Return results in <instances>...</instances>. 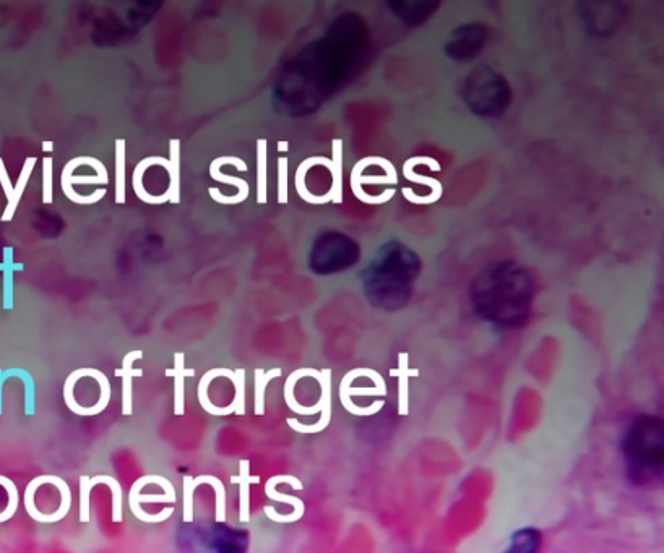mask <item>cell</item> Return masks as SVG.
Wrapping results in <instances>:
<instances>
[{"mask_svg":"<svg viewBox=\"0 0 664 553\" xmlns=\"http://www.w3.org/2000/svg\"><path fill=\"white\" fill-rule=\"evenodd\" d=\"M470 299L483 322L499 330H517L530 320L535 281L520 263H491L473 279Z\"/></svg>","mask_w":664,"mask_h":553,"instance_id":"obj_1","label":"cell"},{"mask_svg":"<svg viewBox=\"0 0 664 553\" xmlns=\"http://www.w3.org/2000/svg\"><path fill=\"white\" fill-rule=\"evenodd\" d=\"M419 273L421 258L418 253L401 242H387L364 271L367 301L385 312L403 309L413 296L414 281Z\"/></svg>","mask_w":664,"mask_h":553,"instance_id":"obj_2","label":"cell"},{"mask_svg":"<svg viewBox=\"0 0 664 553\" xmlns=\"http://www.w3.org/2000/svg\"><path fill=\"white\" fill-rule=\"evenodd\" d=\"M630 484L650 487L663 479L664 424L658 416L643 414L630 422L621 443Z\"/></svg>","mask_w":664,"mask_h":553,"instance_id":"obj_3","label":"cell"},{"mask_svg":"<svg viewBox=\"0 0 664 553\" xmlns=\"http://www.w3.org/2000/svg\"><path fill=\"white\" fill-rule=\"evenodd\" d=\"M463 99L476 116H501L509 108L510 86L502 75L483 65L466 77Z\"/></svg>","mask_w":664,"mask_h":553,"instance_id":"obj_4","label":"cell"},{"mask_svg":"<svg viewBox=\"0 0 664 553\" xmlns=\"http://www.w3.org/2000/svg\"><path fill=\"white\" fill-rule=\"evenodd\" d=\"M486 38L488 35H486L483 25H479V23L462 25L453 31L445 46V52L453 61H471L484 48Z\"/></svg>","mask_w":664,"mask_h":553,"instance_id":"obj_5","label":"cell"},{"mask_svg":"<svg viewBox=\"0 0 664 553\" xmlns=\"http://www.w3.org/2000/svg\"><path fill=\"white\" fill-rule=\"evenodd\" d=\"M87 163L88 156H78V158H74L65 164L64 171H62V190H64L65 197L74 203H78V205H93V203L100 202L101 198L106 195V190L104 189L96 190L95 193H90V195H78L75 192L74 184H103V181L98 176H74L75 168L80 166V164Z\"/></svg>","mask_w":664,"mask_h":553,"instance_id":"obj_6","label":"cell"},{"mask_svg":"<svg viewBox=\"0 0 664 553\" xmlns=\"http://www.w3.org/2000/svg\"><path fill=\"white\" fill-rule=\"evenodd\" d=\"M223 164H233V166H236L241 172L247 171V164L244 163L241 158H238V156H220V158H216L215 161L210 164V176H212V179H215L216 182H223V184L238 187V197L241 198V202H244V200L249 197V184H247L244 179H239V177L223 174L220 169Z\"/></svg>","mask_w":664,"mask_h":553,"instance_id":"obj_7","label":"cell"},{"mask_svg":"<svg viewBox=\"0 0 664 553\" xmlns=\"http://www.w3.org/2000/svg\"><path fill=\"white\" fill-rule=\"evenodd\" d=\"M543 544V534L536 528L518 529L510 537V544L502 553H539Z\"/></svg>","mask_w":664,"mask_h":553,"instance_id":"obj_8","label":"cell"},{"mask_svg":"<svg viewBox=\"0 0 664 553\" xmlns=\"http://www.w3.org/2000/svg\"><path fill=\"white\" fill-rule=\"evenodd\" d=\"M169 163H171V169H169V202L177 203L181 202V142L179 140H171L169 142Z\"/></svg>","mask_w":664,"mask_h":553,"instance_id":"obj_9","label":"cell"},{"mask_svg":"<svg viewBox=\"0 0 664 553\" xmlns=\"http://www.w3.org/2000/svg\"><path fill=\"white\" fill-rule=\"evenodd\" d=\"M36 161H38V159H36L35 156L25 159V164H23L22 172H20V177H18L17 185L13 187L12 198H10L9 203L5 206L4 215H2V221H4V223H10V221H12L15 211H17L18 205H20V200H22L26 185L30 182V177L31 174H33V169H35Z\"/></svg>","mask_w":664,"mask_h":553,"instance_id":"obj_10","label":"cell"},{"mask_svg":"<svg viewBox=\"0 0 664 553\" xmlns=\"http://www.w3.org/2000/svg\"><path fill=\"white\" fill-rule=\"evenodd\" d=\"M389 7L403 22L410 23V25H418V23L424 22L426 18L431 17L432 12L439 7V4L395 2V4H389Z\"/></svg>","mask_w":664,"mask_h":553,"instance_id":"obj_11","label":"cell"},{"mask_svg":"<svg viewBox=\"0 0 664 553\" xmlns=\"http://www.w3.org/2000/svg\"><path fill=\"white\" fill-rule=\"evenodd\" d=\"M116 203H126V140H116Z\"/></svg>","mask_w":664,"mask_h":553,"instance_id":"obj_12","label":"cell"},{"mask_svg":"<svg viewBox=\"0 0 664 553\" xmlns=\"http://www.w3.org/2000/svg\"><path fill=\"white\" fill-rule=\"evenodd\" d=\"M267 140L257 142V203L267 205Z\"/></svg>","mask_w":664,"mask_h":553,"instance_id":"obj_13","label":"cell"},{"mask_svg":"<svg viewBox=\"0 0 664 553\" xmlns=\"http://www.w3.org/2000/svg\"><path fill=\"white\" fill-rule=\"evenodd\" d=\"M17 266L12 263V250L5 249L4 263L0 265V270L4 271V307L10 309L12 307V271Z\"/></svg>","mask_w":664,"mask_h":553,"instance_id":"obj_14","label":"cell"},{"mask_svg":"<svg viewBox=\"0 0 664 553\" xmlns=\"http://www.w3.org/2000/svg\"><path fill=\"white\" fill-rule=\"evenodd\" d=\"M288 158L281 156L278 159V203H288Z\"/></svg>","mask_w":664,"mask_h":553,"instance_id":"obj_15","label":"cell"},{"mask_svg":"<svg viewBox=\"0 0 664 553\" xmlns=\"http://www.w3.org/2000/svg\"><path fill=\"white\" fill-rule=\"evenodd\" d=\"M43 202L46 205L52 203V158L43 159Z\"/></svg>","mask_w":664,"mask_h":553,"instance_id":"obj_16","label":"cell"},{"mask_svg":"<svg viewBox=\"0 0 664 553\" xmlns=\"http://www.w3.org/2000/svg\"><path fill=\"white\" fill-rule=\"evenodd\" d=\"M0 185L4 189L5 195H7V200L12 198L13 185L10 181L9 172L5 169L4 159L0 158Z\"/></svg>","mask_w":664,"mask_h":553,"instance_id":"obj_17","label":"cell"},{"mask_svg":"<svg viewBox=\"0 0 664 553\" xmlns=\"http://www.w3.org/2000/svg\"><path fill=\"white\" fill-rule=\"evenodd\" d=\"M278 150L280 151L288 150V145H286V142H280V145H278Z\"/></svg>","mask_w":664,"mask_h":553,"instance_id":"obj_18","label":"cell"},{"mask_svg":"<svg viewBox=\"0 0 664 553\" xmlns=\"http://www.w3.org/2000/svg\"><path fill=\"white\" fill-rule=\"evenodd\" d=\"M43 150L44 151H51L52 150V143L51 142L44 143Z\"/></svg>","mask_w":664,"mask_h":553,"instance_id":"obj_19","label":"cell"}]
</instances>
